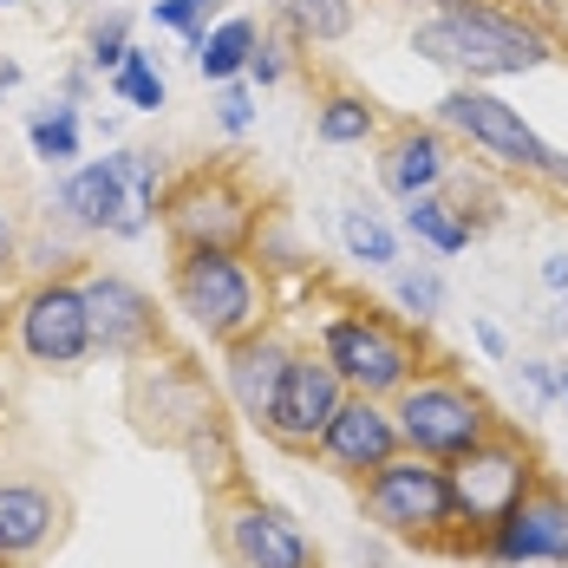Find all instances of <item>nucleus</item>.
Segmentation results:
<instances>
[{
    "label": "nucleus",
    "instance_id": "f257e3e1",
    "mask_svg": "<svg viewBox=\"0 0 568 568\" xmlns=\"http://www.w3.org/2000/svg\"><path fill=\"white\" fill-rule=\"evenodd\" d=\"M412 53H425L432 65H457L470 79H516V72L549 65L556 40L542 27H529L523 13L490 7V0H457L412 33Z\"/></svg>",
    "mask_w": 568,
    "mask_h": 568
},
{
    "label": "nucleus",
    "instance_id": "f03ea898",
    "mask_svg": "<svg viewBox=\"0 0 568 568\" xmlns=\"http://www.w3.org/2000/svg\"><path fill=\"white\" fill-rule=\"evenodd\" d=\"M366 510L379 516V529H393V536L464 549V523H457V497H452V470H445V464H432V457H418V452L386 457V464L366 477Z\"/></svg>",
    "mask_w": 568,
    "mask_h": 568
},
{
    "label": "nucleus",
    "instance_id": "7ed1b4c3",
    "mask_svg": "<svg viewBox=\"0 0 568 568\" xmlns=\"http://www.w3.org/2000/svg\"><path fill=\"white\" fill-rule=\"evenodd\" d=\"M452 470V497H457V523H464V549H477L504 516L523 504V490L542 477L536 470V452L516 438V432H490L484 445H470L464 457H452L445 464Z\"/></svg>",
    "mask_w": 568,
    "mask_h": 568
},
{
    "label": "nucleus",
    "instance_id": "20e7f679",
    "mask_svg": "<svg viewBox=\"0 0 568 568\" xmlns=\"http://www.w3.org/2000/svg\"><path fill=\"white\" fill-rule=\"evenodd\" d=\"M393 425H398V445L432 457V464H452V457H464L470 445H484L497 432L490 398L470 393L464 379H412L398 393Z\"/></svg>",
    "mask_w": 568,
    "mask_h": 568
},
{
    "label": "nucleus",
    "instance_id": "39448f33",
    "mask_svg": "<svg viewBox=\"0 0 568 568\" xmlns=\"http://www.w3.org/2000/svg\"><path fill=\"white\" fill-rule=\"evenodd\" d=\"M176 307L210 334V341H242L262 327V301H255V275L235 248H183L176 255Z\"/></svg>",
    "mask_w": 568,
    "mask_h": 568
},
{
    "label": "nucleus",
    "instance_id": "423d86ee",
    "mask_svg": "<svg viewBox=\"0 0 568 568\" xmlns=\"http://www.w3.org/2000/svg\"><path fill=\"white\" fill-rule=\"evenodd\" d=\"M321 353H327V366L346 379V393H366V398L405 393L412 373H418L412 341L398 334L386 314H373V307H366V314H341V321H327Z\"/></svg>",
    "mask_w": 568,
    "mask_h": 568
},
{
    "label": "nucleus",
    "instance_id": "0eeeda50",
    "mask_svg": "<svg viewBox=\"0 0 568 568\" xmlns=\"http://www.w3.org/2000/svg\"><path fill=\"white\" fill-rule=\"evenodd\" d=\"M164 223L183 248H242L255 235V196L235 171H190L164 196Z\"/></svg>",
    "mask_w": 568,
    "mask_h": 568
},
{
    "label": "nucleus",
    "instance_id": "6e6552de",
    "mask_svg": "<svg viewBox=\"0 0 568 568\" xmlns=\"http://www.w3.org/2000/svg\"><path fill=\"white\" fill-rule=\"evenodd\" d=\"M438 118L452 124L457 138H470L484 158H497L504 171L549 176V171H556V158H562V151H549V144L523 124L516 105H504V99H497V92H484V85H457V92H445V99H438Z\"/></svg>",
    "mask_w": 568,
    "mask_h": 568
},
{
    "label": "nucleus",
    "instance_id": "1a4fd4ad",
    "mask_svg": "<svg viewBox=\"0 0 568 568\" xmlns=\"http://www.w3.org/2000/svg\"><path fill=\"white\" fill-rule=\"evenodd\" d=\"M346 398V379L327 366V353H294L282 373V386L268 398V418H262V432L294 457H314L321 452V432L334 425V412H341Z\"/></svg>",
    "mask_w": 568,
    "mask_h": 568
},
{
    "label": "nucleus",
    "instance_id": "9d476101",
    "mask_svg": "<svg viewBox=\"0 0 568 568\" xmlns=\"http://www.w3.org/2000/svg\"><path fill=\"white\" fill-rule=\"evenodd\" d=\"M490 562H568V490L556 477H536L484 542H477Z\"/></svg>",
    "mask_w": 568,
    "mask_h": 568
},
{
    "label": "nucleus",
    "instance_id": "9b49d317",
    "mask_svg": "<svg viewBox=\"0 0 568 568\" xmlns=\"http://www.w3.org/2000/svg\"><path fill=\"white\" fill-rule=\"evenodd\" d=\"M20 346L27 359L40 366H79L92 353V314H85V294L72 282H47L27 294L20 307Z\"/></svg>",
    "mask_w": 568,
    "mask_h": 568
},
{
    "label": "nucleus",
    "instance_id": "f8f14e48",
    "mask_svg": "<svg viewBox=\"0 0 568 568\" xmlns=\"http://www.w3.org/2000/svg\"><path fill=\"white\" fill-rule=\"evenodd\" d=\"M79 294H85L92 346H99V353L131 359V353H151V346H158V307H151V294L138 282H124V275H85Z\"/></svg>",
    "mask_w": 568,
    "mask_h": 568
},
{
    "label": "nucleus",
    "instance_id": "ddd939ff",
    "mask_svg": "<svg viewBox=\"0 0 568 568\" xmlns=\"http://www.w3.org/2000/svg\"><path fill=\"white\" fill-rule=\"evenodd\" d=\"M398 452H405V445H398L393 412H379V398H366V393H346L341 412H334V425L321 432V457H327L341 477H359V484Z\"/></svg>",
    "mask_w": 568,
    "mask_h": 568
},
{
    "label": "nucleus",
    "instance_id": "4468645a",
    "mask_svg": "<svg viewBox=\"0 0 568 568\" xmlns=\"http://www.w3.org/2000/svg\"><path fill=\"white\" fill-rule=\"evenodd\" d=\"M223 549L235 556V568H314L307 536L268 504H242L223 516Z\"/></svg>",
    "mask_w": 568,
    "mask_h": 568
},
{
    "label": "nucleus",
    "instance_id": "2eb2a0df",
    "mask_svg": "<svg viewBox=\"0 0 568 568\" xmlns=\"http://www.w3.org/2000/svg\"><path fill=\"white\" fill-rule=\"evenodd\" d=\"M287 359H294V346L282 341V334H242V341H229V393H235V405H242V418H268V398H275V386H282Z\"/></svg>",
    "mask_w": 568,
    "mask_h": 568
},
{
    "label": "nucleus",
    "instance_id": "dca6fc26",
    "mask_svg": "<svg viewBox=\"0 0 568 568\" xmlns=\"http://www.w3.org/2000/svg\"><path fill=\"white\" fill-rule=\"evenodd\" d=\"M452 176V144L438 138V131H398L393 144H386V158H379V183L393 190V196H425V190H438Z\"/></svg>",
    "mask_w": 568,
    "mask_h": 568
},
{
    "label": "nucleus",
    "instance_id": "f3484780",
    "mask_svg": "<svg viewBox=\"0 0 568 568\" xmlns=\"http://www.w3.org/2000/svg\"><path fill=\"white\" fill-rule=\"evenodd\" d=\"M59 529V504L40 484H0V556H33Z\"/></svg>",
    "mask_w": 568,
    "mask_h": 568
},
{
    "label": "nucleus",
    "instance_id": "a211bd4d",
    "mask_svg": "<svg viewBox=\"0 0 568 568\" xmlns=\"http://www.w3.org/2000/svg\"><path fill=\"white\" fill-rule=\"evenodd\" d=\"M405 229H412L425 248H438V255H464V248H470V223L457 216V203L438 196V190L405 196Z\"/></svg>",
    "mask_w": 568,
    "mask_h": 568
},
{
    "label": "nucleus",
    "instance_id": "6ab92c4d",
    "mask_svg": "<svg viewBox=\"0 0 568 568\" xmlns=\"http://www.w3.org/2000/svg\"><path fill=\"white\" fill-rule=\"evenodd\" d=\"M275 13L301 47H334L353 33V0H275Z\"/></svg>",
    "mask_w": 568,
    "mask_h": 568
},
{
    "label": "nucleus",
    "instance_id": "aec40b11",
    "mask_svg": "<svg viewBox=\"0 0 568 568\" xmlns=\"http://www.w3.org/2000/svg\"><path fill=\"white\" fill-rule=\"evenodd\" d=\"M255 20H223L203 47H196V65H203V79H216V85H229L242 65H248V53H255Z\"/></svg>",
    "mask_w": 568,
    "mask_h": 568
},
{
    "label": "nucleus",
    "instance_id": "412c9836",
    "mask_svg": "<svg viewBox=\"0 0 568 568\" xmlns=\"http://www.w3.org/2000/svg\"><path fill=\"white\" fill-rule=\"evenodd\" d=\"M314 131H321V144H366V138L379 131V112H373V99H359V92H334V99H321Z\"/></svg>",
    "mask_w": 568,
    "mask_h": 568
},
{
    "label": "nucleus",
    "instance_id": "4be33fe9",
    "mask_svg": "<svg viewBox=\"0 0 568 568\" xmlns=\"http://www.w3.org/2000/svg\"><path fill=\"white\" fill-rule=\"evenodd\" d=\"M341 242H346V255L353 262H366V268H393L398 262V235L373 210H346L341 216Z\"/></svg>",
    "mask_w": 568,
    "mask_h": 568
},
{
    "label": "nucleus",
    "instance_id": "5701e85b",
    "mask_svg": "<svg viewBox=\"0 0 568 568\" xmlns=\"http://www.w3.org/2000/svg\"><path fill=\"white\" fill-rule=\"evenodd\" d=\"M33 158H47V164H72L79 158V112L72 105H53V112L33 118Z\"/></svg>",
    "mask_w": 568,
    "mask_h": 568
},
{
    "label": "nucleus",
    "instance_id": "b1692460",
    "mask_svg": "<svg viewBox=\"0 0 568 568\" xmlns=\"http://www.w3.org/2000/svg\"><path fill=\"white\" fill-rule=\"evenodd\" d=\"M112 85H118V99H131L138 112H158L164 105V79H158V65H151V53H124V65L112 72Z\"/></svg>",
    "mask_w": 568,
    "mask_h": 568
},
{
    "label": "nucleus",
    "instance_id": "393cba45",
    "mask_svg": "<svg viewBox=\"0 0 568 568\" xmlns=\"http://www.w3.org/2000/svg\"><path fill=\"white\" fill-rule=\"evenodd\" d=\"M398 307H405L412 321H438V314H445V282H438L432 268L398 275Z\"/></svg>",
    "mask_w": 568,
    "mask_h": 568
},
{
    "label": "nucleus",
    "instance_id": "a878e982",
    "mask_svg": "<svg viewBox=\"0 0 568 568\" xmlns=\"http://www.w3.org/2000/svg\"><path fill=\"white\" fill-rule=\"evenodd\" d=\"M151 13H158L164 27H176L190 47H203V40H210V27H203V7H196V0H158Z\"/></svg>",
    "mask_w": 568,
    "mask_h": 568
},
{
    "label": "nucleus",
    "instance_id": "bb28decb",
    "mask_svg": "<svg viewBox=\"0 0 568 568\" xmlns=\"http://www.w3.org/2000/svg\"><path fill=\"white\" fill-rule=\"evenodd\" d=\"M124 53H131V47H124V20L112 13L105 27H92V65H99V72H118Z\"/></svg>",
    "mask_w": 568,
    "mask_h": 568
},
{
    "label": "nucleus",
    "instance_id": "cd10ccee",
    "mask_svg": "<svg viewBox=\"0 0 568 568\" xmlns=\"http://www.w3.org/2000/svg\"><path fill=\"white\" fill-rule=\"evenodd\" d=\"M216 112H223V131H248V124H255V105H248V92H235V85H229L223 99H216Z\"/></svg>",
    "mask_w": 568,
    "mask_h": 568
},
{
    "label": "nucleus",
    "instance_id": "c85d7f7f",
    "mask_svg": "<svg viewBox=\"0 0 568 568\" xmlns=\"http://www.w3.org/2000/svg\"><path fill=\"white\" fill-rule=\"evenodd\" d=\"M242 72H255L262 85H275V79H282V47H262V40H255V53H248Z\"/></svg>",
    "mask_w": 568,
    "mask_h": 568
},
{
    "label": "nucleus",
    "instance_id": "c756f323",
    "mask_svg": "<svg viewBox=\"0 0 568 568\" xmlns=\"http://www.w3.org/2000/svg\"><path fill=\"white\" fill-rule=\"evenodd\" d=\"M13 262H20V229H13V216H7V210H0V275H7Z\"/></svg>",
    "mask_w": 568,
    "mask_h": 568
},
{
    "label": "nucleus",
    "instance_id": "7c9ffc66",
    "mask_svg": "<svg viewBox=\"0 0 568 568\" xmlns=\"http://www.w3.org/2000/svg\"><path fill=\"white\" fill-rule=\"evenodd\" d=\"M523 379H529V393H536V398H556V373H549L542 359H529V366H523Z\"/></svg>",
    "mask_w": 568,
    "mask_h": 568
},
{
    "label": "nucleus",
    "instance_id": "2f4dec72",
    "mask_svg": "<svg viewBox=\"0 0 568 568\" xmlns=\"http://www.w3.org/2000/svg\"><path fill=\"white\" fill-rule=\"evenodd\" d=\"M542 282L556 287V294H568V255H549V262H542Z\"/></svg>",
    "mask_w": 568,
    "mask_h": 568
},
{
    "label": "nucleus",
    "instance_id": "473e14b6",
    "mask_svg": "<svg viewBox=\"0 0 568 568\" xmlns=\"http://www.w3.org/2000/svg\"><path fill=\"white\" fill-rule=\"evenodd\" d=\"M477 346H484V353H490V359H504V334H497V327H490V321H477Z\"/></svg>",
    "mask_w": 568,
    "mask_h": 568
},
{
    "label": "nucleus",
    "instance_id": "72a5a7b5",
    "mask_svg": "<svg viewBox=\"0 0 568 568\" xmlns=\"http://www.w3.org/2000/svg\"><path fill=\"white\" fill-rule=\"evenodd\" d=\"M13 85H20V65H13V59H0V99H7Z\"/></svg>",
    "mask_w": 568,
    "mask_h": 568
},
{
    "label": "nucleus",
    "instance_id": "f704fd0d",
    "mask_svg": "<svg viewBox=\"0 0 568 568\" xmlns=\"http://www.w3.org/2000/svg\"><path fill=\"white\" fill-rule=\"evenodd\" d=\"M549 183H562V190H568V158H556V171H549Z\"/></svg>",
    "mask_w": 568,
    "mask_h": 568
},
{
    "label": "nucleus",
    "instance_id": "c9c22d12",
    "mask_svg": "<svg viewBox=\"0 0 568 568\" xmlns=\"http://www.w3.org/2000/svg\"><path fill=\"white\" fill-rule=\"evenodd\" d=\"M556 393H562V398H568V366H562V373H556Z\"/></svg>",
    "mask_w": 568,
    "mask_h": 568
},
{
    "label": "nucleus",
    "instance_id": "e433bc0d",
    "mask_svg": "<svg viewBox=\"0 0 568 568\" xmlns=\"http://www.w3.org/2000/svg\"><path fill=\"white\" fill-rule=\"evenodd\" d=\"M196 7H203V13H210V0H196Z\"/></svg>",
    "mask_w": 568,
    "mask_h": 568
},
{
    "label": "nucleus",
    "instance_id": "4c0bfd02",
    "mask_svg": "<svg viewBox=\"0 0 568 568\" xmlns=\"http://www.w3.org/2000/svg\"><path fill=\"white\" fill-rule=\"evenodd\" d=\"M438 7H457V0H438Z\"/></svg>",
    "mask_w": 568,
    "mask_h": 568
},
{
    "label": "nucleus",
    "instance_id": "58836bf2",
    "mask_svg": "<svg viewBox=\"0 0 568 568\" xmlns=\"http://www.w3.org/2000/svg\"><path fill=\"white\" fill-rule=\"evenodd\" d=\"M0 7H13V0H0Z\"/></svg>",
    "mask_w": 568,
    "mask_h": 568
}]
</instances>
